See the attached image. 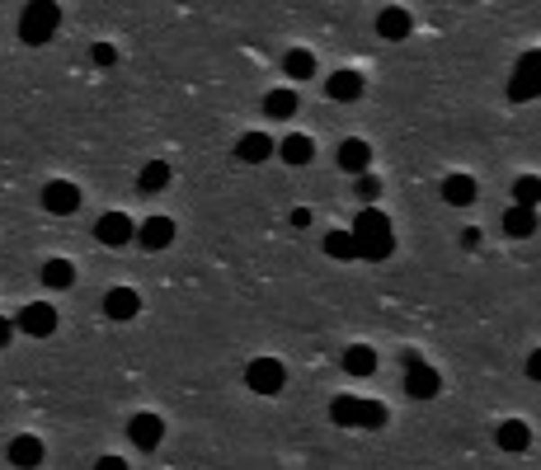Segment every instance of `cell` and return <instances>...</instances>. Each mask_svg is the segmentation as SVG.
<instances>
[{
	"mask_svg": "<svg viewBox=\"0 0 541 470\" xmlns=\"http://www.w3.org/2000/svg\"><path fill=\"white\" fill-rule=\"evenodd\" d=\"M57 24H61V10L48 5V0H38V5H29L24 14H19V38H24L29 48H43L57 33Z\"/></svg>",
	"mask_w": 541,
	"mask_h": 470,
	"instance_id": "6da1fadb",
	"label": "cell"
},
{
	"mask_svg": "<svg viewBox=\"0 0 541 470\" xmlns=\"http://www.w3.org/2000/svg\"><path fill=\"white\" fill-rule=\"evenodd\" d=\"M536 94H541V52L532 48V52L518 57V67L509 75V99L513 104H532Z\"/></svg>",
	"mask_w": 541,
	"mask_h": 470,
	"instance_id": "7a4b0ae2",
	"label": "cell"
},
{
	"mask_svg": "<svg viewBox=\"0 0 541 470\" xmlns=\"http://www.w3.org/2000/svg\"><path fill=\"white\" fill-rule=\"evenodd\" d=\"M245 381H249V391H255V395H278L287 386V372H283L278 358H255L245 367Z\"/></svg>",
	"mask_w": 541,
	"mask_h": 470,
	"instance_id": "3957f363",
	"label": "cell"
},
{
	"mask_svg": "<svg viewBox=\"0 0 541 470\" xmlns=\"http://www.w3.org/2000/svg\"><path fill=\"white\" fill-rule=\"evenodd\" d=\"M95 235H99V244L118 250V244L137 240V226H132V217H128V212H104V217L95 221Z\"/></svg>",
	"mask_w": 541,
	"mask_h": 470,
	"instance_id": "277c9868",
	"label": "cell"
},
{
	"mask_svg": "<svg viewBox=\"0 0 541 470\" xmlns=\"http://www.w3.org/2000/svg\"><path fill=\"white\" fill-rule=\"evenodd\" d=\"M14 330H24V334H33V339H48V334L57 330V311H52L48 301H33V306H24V311H19Z\"/></svg>",
	"mask_w": 541,
	"mask_h": 470,
	"instance_id": "5b68a950",
	"label": "cell"
},
{
	"mask_svg": "<svg viewBox=\"0 0 541 470\" xmlns=\"http://www.w3.org/2000/svg\"><path fill=\"white\" fill-rule=\"evenodd\" d=\"M128 438H132V447L151 452V447H160V438H165V419H156V414H132V419H128Z\"/></svg>",
	"mask_w": 541,
	"mask_h": 470,
	"instance_id": "8992f818",
	"label": "cell"
},
{
	"mask_svg": "<svg viewBox=\"0 0 541 470\" xmlns=\"http://www.w3.org/2000/svg\"><path fill=\"white\" fill-rule=\"evenodd\" d=\"M494 442H499V452L518 457V452H527V447H532V428L523 419H504V423L494 428Z\"/></svg>",
	"mask_w": 541,
	"mask_h": 470,
	"instance_id": "52a82bcc",
	"label": "cell"
},
{
	"mask_svg": "<svg viewBox=\"0 0 541 470\" xmlns=\"http://www.w3.org/2000/svg\"><path fill=\"white\" fill-rule=\"evenodd\" d=\"M43 208H48L52 217H71V212L80 208V193H76V183H67V179H52L48 189H43Z\"/></svg>",
	"mask_w": 541,
	"mask_h": 470,
	"instance_id": "ba28073f",
	"label": "cell"
},
{
	"mask_svg": "<svg viewBox=\"0 0 541 470\" xmlns=\"http://www.w3.org/2000/svg\"><path fill=\"white\" fill-rule=\"evenodd\" d=\"M137 240H141V250H165V244L175 240V221L170 217H147L137 226Z\"/></svg>",
	"mask_w": 541,
	"mask_h": 470,
	"instance_id": "9c48e42d",
	"label": "cell"
},
{
	"mask_svg": "<svg viewBox=\"0 0 541 470\" xmlns=\"http://www.w3.org/2000/svg\"><path fill=\"white\" fill-rule=\"evenodd\" d=\"M405 391L414 395V400H433V395H438L443 391V381H438V372H433V367H410V372H405Z\"/></svg>",
	"mask_w": 541,
	"mask_h": 470,
	"instance_id": "30bf717a",
	"label": "cell"
},
{
	"mask_svg": "<svg viewBox=\"0 0 541 470\" xmlns=\"http://www.w3.org/2000/svg\"><path fill=\"white\" fill-rule=\"evenodd\" d=\"M367 165H372V146H367V141H358V137L344 141V146H339V170L363 179V174H367Z\"/></svg>",
	"mask_w": 541,
	"mask_h": 470,
	"instance_id": "8fae6325",
	"label": "cell"
},
{
	"mask_svg": "<svg viewBox=\"0 0 541 470\" xmlns=\"http://www.w3.org/2000/svg\"><path fill=\"white\" fill-rule=\"evenodd\" d=\"M137 311H141V297L132 288H113L109 297H104V315L109 320H132Z\"/></svg>",
	"mask_w": 541,
	"mask_h": 470,
	"instance_id": "7c38bea8",
	"label": "cell"
},
{
	"mask_svg": "<svg viewBox=\"0 0 541 470\" xmlns=\"http://www.w3.org/2000/svg\"><path fill=\"white\" fill-rule=\"evenodd\" d=\"M236 155L245 160V165H264L268 155H274V137H264V132H245L236 141Z\"/></svg>",
	"mask_w": 541,
	"mask_h": 470,
	"instance_id": "4fadbf2b",
	"label": "cell"
},
{
	"mask_svg": "<svg viewBox=\"0 0 541 470\" xmlns=\"http://www.w3.org/2000/svg\"><path fill=\"white\" fill-rule=\"evenodd\" d=\"M325 94L335 99V104H348V99L363 94V75L358 71H335V75L325 80Z\"/></svg>",
	"mask_w": 541,
	"mask_h": 470,
	"instance_id": "5bb4252c",
	"label": "cell"
},
{
	"mask_svg": "<svg viewBox=\"0 0 541 470\" xmlns=\"http://www.w3.org/2000/svg\"><path fill=\"white\" fill-rule=\"evenodd\" d=\"M475 198H481V193H475V179L471 174H447L443 179V202H452V208H471Z\"/></svg>",
	"mask_w": 541,
	"mask_h": 470,
	"instance_id": "9a60e30c",
	"label": "cell"
},
{
	"mask_svg": "<svg viewBox=\"0 0 541 470\" xmlns=\"http://www.w3.org/2000/svg\"><path fill=\"white\" fill-rule=\"evenodd\" d=\"M410 29H414V19H410L405 10H395V5L377 14V33L386 38V43H401V38H410Z\"/></svg>",
	"mask_w": 541,
	"mask_h": 470,
	"instance_id": "2e32d148",
	"label": "cell"
},
{
	"mask_svg": "<svg viewBox=\"0 0 541 470\" xmlns=\"http://www.w3.org/2000/svg\"><path fill=\"white\" fill-rule=\"evenodd\" d=\"M5 457H10V466H19V470H33L38 461H43V442L29 438V433H24V438H10V452H5Z\"/></svg>",
	"mask_w": 541,
	"mask_h": 470,
	"instance_id": "e0dca14e",
	"label": "cell"
},
{
	"mask_svg": "<svg viewBox=\"0 0 541 470\" xmlns=\"http://www.w3.org/2000/svg\"><path fill=\"white\" fill-rule=\"evenodd\" d=\"M344 372H348V377H372V372H377V353H372L367 343H348Z\"/></svg>",
	"mask_w": 541,
	"mask_h": 470,
	"instance_id": "ac0fdd59",
	"label": "cell"
},
{
	"mask_svg": "<svg viewBox=\"0 0 541 470\" xmlns=\"http://www.w3.org/2000/svg\"><path fill=\"white\" fill-rule=\"evenodd\" d=\"M353 240H358V259H372V263L395 250V235L391 231H372V235H353Z\"/></svg>",
	"mask_w": 541,
	"mask_h": 470,
	"instance_id": "d6986e66",
	"label": "cell"
},
{
	"mask_svg": "<svg viewBox=\"0 0 541 470\" xmlns=\"http://www.w3.org/2000/svg\"><path fill=\"white\" fill-rule=\"evenodd\" d=\"M278 155L287 160V165H306V160L316 155V141H311L306 132H293V137H283V146H278Z\"/></svg>",
	"mask_w": 541,
	"mask_h": 470,
	"instance_id": "ffe728a7",
	"label": "cell"
},
{
	"mask_svg": "<svg viewBox=\"0 0 541 470\" xmlns=\"http://www.w3.org/2000/svg\"><path fill=\"white\" fill-rule=\"evenodd\" d=\"M329 419H335L339 428H358V419H363V400L335 395V400H329Z\"/></svg>",
	"mask_w": 541,
	"mask_h": 470,
	"instance_id": "44dd1931",
	"label": "cell"
},
{
	"mask_svg": "<svg viewBox=\"0 0 541 470\" xmlns=\"http://www.w3.org/2000/svg\"><path fill=\"white\" fill-rule=\"evenodd\" d=\"M504 231H509L513 240L536 235V212H527V208H509V212H504Z\"/></svg>",
	"mask_w": 541,
	"mask_h": 470,
	"instance_id": "7402d4cb",
	"label": "cell"
},
{
	"mask_svg": "<svg viewBox=\"0 0 541 470\" xmlns=\"http://www.w3.org/2000/svg\"><path fill=\"white\" fill-rule=\"evenodd\" d=\"M43 282H48L52 292H67L71 282H76V269H71L67 259H48V263H43Z\"/></svg>",
	"mask_w": 541,
	"mask_h": 470,
	"instance_id": "603a6c76",
	"label": "cell"
},
{
	"mask_svg": "<svg viewBox=\"0 0 541 470\" xmlns=\"http://www.w3.org/2000/svg\"><path fill=\"white\" fill-rule=\"evenodd\" d=\"M536 202H541V179H536V174H523V179L513 183V208L536 212Z\"/></svg>",
	"mask_w": 541,
	"mask_h": 470,
	"instance_id": "cb8c5ba5",
	"label": "cell"
},
{
	"mask_svg": "<svg viewBox=\"0 0 541 470\" xmlns=\"http://www.w3.org/2000/svg\"><path fill=\"white\" fill-rule=\"evenodd\" d=\"M283 71L293 75V80H311V75H316V57H311L306 48H293V52L283 57Z\"/></svg>",
	"mask_w": 541,
	"mask_h": 470,
	"instance_id": "d4e9b609",
	"label": "cell"
},
{
	"mask_svg": "<svg viewBox=\"0 0 541 470\" xmlns=\"http://www.w3.org/2000/svg\"><path fill=\"white\" fill-rule=\"evenodd\" d=\"M264 113L268 118H293L297 113V94L293 90H268L264 94Z\"/></svg>",
	"mask_w": 541,
	"mask_h": 470,
	"instance_id": "484cf974",
	"label": "cell"
},
{
	"mask_svg": "<svg viewBox=\"0 0 541 470\" xmlns=\"http://www.w3.org/2000/svg\"><path fill=\"white\" fill-rule=\"evenodd\" d=\"M165 183H170V165H165V160H151V165L137 174V189L141 193H160Z\"/></svg>",
	"mask_w": 541,
	"mask_h": 470,
	"instance_id": "4316f807",
	"label": "cell"
},
{
	"mask_svg": "<svg viewBox=\"0 0 541 470\" xmlns=\"http://www.w3.org/2000/svg\"><path fill=\"white\" fill-rule=\"evenodd\" d=\"M325 254L329 259H358V240H353V231H329L325 235Z\"/></svg>",
	"mask_w": 541,
	"mask_h": 470,
	"instance_id": "83f0119b",
	"label": "cell"
},
{
	"mask_svg": "<svg viewBox=\"0 0 541 470\" xmlns=\"http://www.w3.org/2000/svg\"><path fill=\"white\" fill-rule=\"evenodd\" d=\"M372 231H391V221H386V212H377V208H363L358 221H353V235H372Z\"/></svg>",
	"mask_w": 541,
	"mask_h": 470,
	"instance_id": "f1b7e54d",
	"label": "cell"
},
{
	"mask_svg": "<svg viewBox=\"0 0 541 470\" xmlns=\"http://www.w3.org/2000/svg\"><path fill=\"white\" fill-rule=\"evenodd\" d=\"M386 419H391V410L382 400H363V419H358V428H386Z\"/></svg>",
	"mask_w": 541,
	"mask_h": 470,
	"instance_id": "f546056e",
	"label": "cell"
},
{
	"mask_svg": "<svg viewBox=\"0 0 541 470\" xmlns=\"http://www.w3.org/2000/svg\"><path fill=\"white\" fill-rule=\"evenodd\" d=\"M353 193H358V198L367 202V208H372V202H377V193H382V183L372 179V174H363V179H358V189H353Z\"/></svg>",
	"mask_w": 541,
	"mask_h": 470,
	"instance_id": "4dcf8cb0",
	"label": "cell"
},
{
	"mask_svg": "<svg viewBox=\"0 0 541 470\" xmlns=\"http://www.w3.org/2000/svg\"><path fill=\"white\" fill-rule=\"evenodd\" d=\"M95 61H99V67H113V61H118V52H113L109 43H95Z\"/></svg>",
	"mask_w": 541,
	"mask_h": 470,
	"instance_id": "1f68e13d",
	"label": "cell"
},
{
	"mask_svg": "<svg viewBox=\"0 0 541 470\" xmlns=\"http://www.w3.org/2000/svg\"><path fill=\"white\" fill-rule=\"evenodd\" d=\"M95 470H128V461H122V457H99Z\"/></svg>",
	"mask_w": 541,
	"mask_h": 470,
	"instance_id": "d6a6232c",
	"label": "cell"
},
{
	"mask_svg": "<svg viewBox=\"0 0 541 470\" xmlns=\"http://www.w3.org/2000/svg\"><path fill=\"white\" fill-rule=\"evenodd\" d=\"M527 377H532V381H541V349H536V353H527Z\"/></svg>",
	"mask_w": 541,
	"mask_h": 470,
	"instance_id": "836d02e7",
	"label": "cell"
},
{
	"mask_svg": "<svg viewBox=\"0 0 541 470\" xmlns=\"http://www.w3.org/2000/svg\"><path fill=\"white\" fill-rule=\"evenodd\" d=\"M10 339H14V324L0 315V349H10Z\"/></svg>",
	"mask_w": 541,
	"mask_h": 470,
	"instance_id": "e575fe53",
	"label": "cell"
}]
</instances>
